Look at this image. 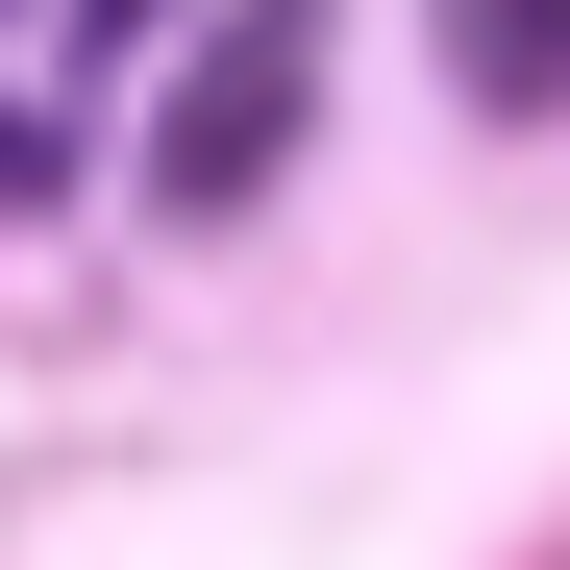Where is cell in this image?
<instances>
[{
  "label": "cell",
  "mask_w": 570,
  "mask_h": 570,
  "mask_svg": "<svg viewBox=\"0 0 570 570\" xmlns=\"http://www.w3.org/2000/svg\"><path fill=\"white\" fill-rule=\"evenodd\" d=\"M298 100H323V0H224V26L174 50V100H149V199L174 224H248L273 149H298Z\"/></svg>",
  "instance_id": "obj_1"
},
{
  "label": "cell",
  "mask_w": 570,
  "mask_h": 570,
  "mask_svg": "<svg viewBox=\"0 0 570 570\" xmlns=\"http://www.w3.org/2000/svg\"><path fill=\"white\" fill-rule=\"evenodd\" d=\"M0 199H50V125H26V100H0Z\"/></svg>",
  "instance_id": "obj_3"
},
{
  "label": "cell",
  "mask_w": 570,
  "mask_h": 570,
  "mask_svg": "<svg viewBox=\"0 0 570 570\" xmlns=\"http://www.w3.org/2000/svg\"><path fill=\"white\" fill-rule=\"evenodd\" d=\"M75 26H174V0H75Z\"/></svg>",
  "instance_id": "obj_4"
},
{
  "label": "cell",
  "mask_w": 570,
  "mask_h": 570,
  "mask_svg": "<svg viewBox=\"0 0 570 570\" xmlns=\"http://www.w3.org/2000/svg\"><path fill=\"white\" fill-rule=\"evenodd\" d=\"M422 26H446V100L471 125H546L570 100V0H422Z\"/></svg>",
  "instance_id": "obj_2"
}]
</instances>
